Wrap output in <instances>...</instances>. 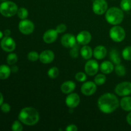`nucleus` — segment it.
<instances>
[{
	"instance_id": "nucleus-1",
	"label": "nucleus",
	"mask_w": 131,
	"mask_h": 131,
	"mask_svg": "<svg viewBox=\"0 0 131 131\" xmlns=\"http://www.w3.org/2000/svg\"><path fill=\"white\" fill-rule=\"evenodd\" d=\"M120 102L117 97L111 93L102 95L98 100V107L104 113L114 112L118 107Z\"/></svg>"
},
{
	"instance_id": "nucleus-2",
	"label": "nucleus",
	"mask_w": 131,
	"mask_h": 131,
	"mask_svg": "<svg viewBox=\"0 0 131 131\" xmlns=\"http://www.w3.org/2000/svg\"><path fill=\"white\" fill-rule=\"evenodd\" d=\"M19 120L27 125H34L38 123L40 115L38 111L33 107H24L19 114Z\"/></svg>"
},
{
	"instance_id": "nucleus-3",
	"label": "nucleus",
	"mask_w": 131,
	"mask_h": 131,
	"mask_svg": "<svg viewBox=\"0 0 131 131\" xmlns=\"http://www.w3.org/2000/svg\"><path fill=\"white\" fill-rule=\"evenodd\" d=\"M106 19L111 25H118L123 21L124 14L122 10L117 7H111L106 12Z\"/></svg>"
},
{
	"instance_id": "nucleus-4",
	"label": "nucleus",
	"mask_w": 131,
	"mask_h": 131,
	"mask_svg": "<svg viewBox=\"0 0 131 131\" xmlns=\"http://www.w3.org/2000/svg\"><path fill=\"white\" fill-rule=\"evenodd\" d=\"M17 5L12 1H4L0 5V13L6 17H10L17 13Z\"/></svg>"
},
{
	"instance_id": "nucleus-5",
	"label": "nucleus",
	"mask_w": 131,
	"mask_h": 131,
	"mask_svg": "<svg viewBox=\"0 0 131 131\" xmlns=\"http://www.w3.org/2000/svg\"><path fill=\"white\" fill-rule=\"evenodd\" d=\"M110 38L116 42H120L125 38V31L122 27L115 25L110 31Z\"/></svg>"
},
{
	"instance_id": "nucleus-6",
	"label": "nucleus",
	"mask_w": 131,
	"mask_h": 131,
	"mask_svg": "<svg viewBox=\"0 0 131 131\" xmlns=\"http://www.w3.org/2000/svg\"><path fill=\"white\" fill-rule=\"evenodd\" d=\"M115 92L116 94L121 97L129 95L131 94V83L125 81L119 83L115 87Z\"/></svg>"
},
{
	"instance_id": "nucleus-7",
	"label": "nucleus",
	"mask_w": 131,
	"mask_h": 131,
	"mask_svg": "<svg viewBox=\"0 0 131 131\" xmlns=\"http://www.w3.org/2000/svg\"><path fill=\"white\" fill-rule=\"evenodd\" d=\"M19 29L23 34L28 35L34 31L35 25L33 23L28 19H23L19 23Z\"/></svg>"
},
{
	"instance_id": "nucleus-8",
	"label": "nucleus",
	"mask_w": 131,
	"mask_h": 131,
	"mask_svg": "<svg viewBox=\"0 0 131 131\" xmlns=\"http://www.w3.org/2000/svg\"><path fill=\"white\" fill-rule=\"evenodd\" d=\"M93 12L97 15H102L107 10V3L106 0H95L92 5Z\"/></svg>"
},
{
	"instance_id": "nucleus-9",
	"label": "nucleus",
	"mask_w": 131,
	"mask_h": 131,
	"mask_svg": "<svg viewBox=\"0 0 131 131\" xmlns=\"http://www.w3.org/2000/svg\"><path fill=\"white\" fill-rule=\"evenodd\" d=\"M99 66L98 62L95 60H89L86 63L84 66L86 74L90 76H93L97 74L99 71Z\"/></svg>"
},
{
	"instance_id": "nucleus-10",
	"label": "nucleus",
	"mask_w": 131,
	"mask_h": 131,
	"mask_svg": "<svg viewBox=\"0 0 131 131\" xmlns=\"http://www.w3.org/2000/svg\"><path fill=\"white\" fill-rule=\"evenodd\" d=\"M1 47L6 52H12L16 47V43L14 40L10 37H5L1 41Z\"/></svg>"
},
{
	"instance_id": "nucleus-11",
	"label": "nucleus",
	"mask_w": 131,
	"mask_h": 131,
	"mask_svg": "<svg viewBox=\"0 0 131 131\" xmlns=\"http://www.w3.org/2000/svg\"><path fill=\"white\" fill-rule=\"evenodd\" d=\"M81 91L84 95H92L97 91V84L95 83V82L94 83L92 81L85 82L82 85L81 88Z\"/></svg>"
},
{
	"instance_id": "nucleus-12",
	"label": "nucleus",
	"mask_w": 131,
	"mask_h": 131,
	"mask_svg": "<svg viewBox=\"0 0 131 131\" xmlns=\"http://www.w3.org/2000/svg\"><path fill=\"white\" fill-rule=\"evenodd\" d=\"M77 39L73 35L67 33L62 36L61 39V43L63 46L67 48H72L76 44Z\"/></svg>"
},
{
	"instance_id": "nucleus-13",
	"label": "nucleus",
	"mask_w": 131,
	"mask_h": 131,
	"mask_svg": "<svg viewBox=\"0 0 131 131\" xmlns=\"http://www.w3.org/2000/svg\"><path fill=\"white\" fill-rule=\"evenodd\" d=\"M65 103L67 106L70 109L75 108L79 106L80 103V97L77 93H70L65 99Z\"/></svg>"
},
{
	"instance_id": "nucleus-14",
	"label": "nucleus",
	"mask_w": 131,
	"mask_h": 131,
	"mask_svg": "<svg viewBox=\"0 0 131 131\" xmlns=\"http://www.w3.org/2000/svg\"><path fill=\"white\" fill-rule=\"evenodd\" d=\"M77 42L81 45L85 46L89 43L92 40V35L88 31H82L77 35Z\"/></svg>"
},
{
	"instance_id": "nucleus-15",
	"label": "nucleus",
	"mask_w": 131,
	"mask_h": 131,
	"mask_svg": "<svg viewBox=\"0 0 131 131\" xmlns=\"http://www.w3.org/2000/svg\"><path fill=\"white\" fill-rule=\"evenodd\" d=\"M58 36V33L56 29H50L46 31L43 35V40L46 43H51L56 40Z\"/></svg>"
},
{
	"instance_id": "nucleus-16",
	"label": "nucleus",
	"mask_w": 131,
	"mask_h": 131,
	"mask_svg": "<svg viewBox=\"0 0 131 131\" xmlns=\"http://www.w3.org/2000/svg\"><path fill=\"white\" fill-rule=\"evenodd\" d=\"M54 59V54L51 50H46L40 54L39 60L44 64H48L52 62Z\"/></svg>"
},
{
	"instance_id": "nucleus-17",
	"label": "nucleus",
	"mask_w": 131,
	"mask_h": 131,
	"mask_svg": "<svg viewBox=\"0 0 131 131\" xmlns=\"http://www.w3.org/2000/svg\"><path fill=\"white\" fill-rule=\"evenodd\" d=\"M93 56L97 60H102L104 58L107 54V49L104 46H98L93 50Z\"/></svg>"
},
{
	"instance_id": "nucleus-18",
	"label": "nucleus",
	"mask_w": 131,
	"mask_h": 131,
	"mask_svg": "<svg viewBox=\"0 0 131 131\" xmlns=\"http://www.w3.org/2000/svg\"><path fill=\"white\" fill-rule=\"evenodd\" d=\"M75 88V84L74 82L72 81H65L61 84V92L65 94L71 93Z\"/></svg>"
},
{
	"instance_id": "nucleus-19",
	"label": "nucleus",
	"mask_w": 131,
	"mask_h": 131,
	"mask_svg": "<svg viewBox=\"0 0 131 131\" xmlns=\"http://www.w3.org/2000/svg\"><path fill=\"white\" fill-rule=\"evenodd\" d=\"M100 70L103 74H111L115 70V67L112 62L110 61H104L101 63Z\"/></svg>"
},
{
	"instance_id": "nucleus-20",
	"label": "nucleus",
	"mask_w": 131,
	"mask_h": 131,
	"mask_svg": "<svg viewBox=\"0 0 131 131\" xmlns=\"http://www.w3.org/2000/svg\"><path fill=\"white\" fill-rule=\"evenodd\" d=\"M122 108L125 111H131V97L125 96L120 102Z\"/></svg>"
},
{
	"instance_id": "nucleus-21",
	"label": "nucleus",
	"mask_w": 131,
	"mask_h": 131,
	"mask_svg": "<svg viewBox=\"0 0 131 131\" xmlns=\"http://www.w3.org/2000/svg\"><path fill=\"white\" fill-rule=\"evenodd\" d=\"M81 54L82 57L85 60H90L93 55L92 48L90 46L85 45L81 49Z\"/></svg>"
},
{
	"instance_id": "nucleus-22",
	"label": "nucleus",
	"mask_w": 131,
	"mask_h": 131,
	"mask_svg": "<svg viewBox=\"0 0 131 131\" xmlns=\"http://www.w3.org/2000/svg\"><path fill=\"white\" fill-rule=\"evenodd\" d=\"M11 69L6 65H0V79H6L10 76Z\"/></svg>"
},
{
	"instance_id": "nucleus-23",
	"label": "nucleus",
	"mask_w": 131,
	"mask_h": 131,
	"mask_svg": "<svg viewBox=\"0 0 131 131\" xmlns=\"http://www.w3.org/2000/svg\"><path fill=\"white\" fill-rule=\"evenodd\" d=\"M110 58L111 61L116 65H119L121 63V59H120V54H119L118 51H117L116 50H111V52H110Z\"/></svg>"
},
{
	"instance_id": "nucleus-24",
	"label": "nucleus",
	"mask_w": 131,
	"mask_h": 131,
	"mask_svg": "<svg viewBox=\"0 0 131 131\" xmlns=\"http://www.w3.org/2000/svg\"><path fill=\"white\" fill-rule=\"evenodd\" d=\"M106 81V77L104 74H98L94 79V82L97 85L101 86L104 84Z\"/></svg>"
},
{
	"instance_id": "nucleus-25",
	"label": "nucleus",
	"mask_w": 131,
	"mask_h": 131,
	"mask_svg": "<svg viewBox=\"0 0 131 131\" xmlns=\"http://www.w3.org/2000/svg\"><path fill=\"white\" fill-rule=\"evenodd\" d=\"M120 7L124 11L128 12L131 10V0H122Z\"/></svg>"
},
{
	"instance_id": "nucleus-26",
	"label": "nucleus",
	"mask_w": 131,
	"mask_h": 131,
	"mask_svg": "<svg viewBox=\"0 0 131 131\" xmlns=\"http://www.w3.org/2000/svg\"><path fill=\"white\" fill-rule=\"evenodd\" d=\"M18 58L16 54L15 53H10L8 55L7 58H6V61H7L8 64L10 65H13L15 64L17 61Z\"/></svg>"
},
{
	"instance_id": "nucleus-27",
	"label": "nucleus",
	"mask_w": 131,
	"mask_h": 131,
	"mask_svg": "<svg viewBox=\"0 0 131 131\" xmlns=\"http://www.w3.org/2000/svg\"><path fill=\"white\" fill-rule=\"evenodd\" d=\"M122 56L124 60L127 61L131 60V46H127L125 47L122 51Z\"/></svg>"
},
{
	"instance_id": "nucleus-28",
	"label": "nucleus",
	"mask_w": 131,
	"mask_h": 131,
	"mask_svg": "<svg viewBox=\"0 0 131 131\" xmlns=\"http://www.w3.org/2000/svg\"><path fill=\"white\" fill-rule=\"evenodd\" d=\"M59 69H58L56 67H53L51 68V69L49 70L47 74H48V76L51 79H55V78H57L59 75Z\"/></svg>"
},
{
	"instance_id": "nucleus-29",
	"label": "nucleus",
	"mask_w": 131,
	"mask_h": 131,
	"mask_svg": "<svg viewBox=\"0 0 131 131\" xmlns=\"http://www.w3.org/2000/svg\"><path fill=\"white\" fill-rule=\"evenodd\" d=\"M115 71L116 74L119 76H124L126 74V70H125V67L120 64L116 65V67H115Z\"/></svg>"
},
{
	"instance_id": "nucleus-30",
	"label": "nucleus",
	"mask_w": 131,
	"mask_h": 131,
	"mask_svg": "<svg viewBox=\"0 0 131 131\" xmlns=\"http://www.w3.org/2000/svg\"><path fill=\"white\" fill-rule=\"evenodd\" d=\"M17 15L20 19H26L28 16V11L26 8L24 7H21L17 10Z\"/></svg>"
},
{
	"instance_id": "nucleus-31",
	"label": "nucleus",
	"mask_w": 131,
	"mask_h": 131,
	"mask_svg": "<svg viewBox=\"0 0 131 131\" xmlns=\"http://www.w3.org/2000/svg\"><path fill=\"white\" fill-rule=\"evenodd\" d=\"M40 54L35 51H31L29 52L28 54V59L31 61H36L39 60Z\"/></svg>"
},
{
	"instance_id": "nucleus-32",
	"label": "nucleus",
	"mask_w": 131,
	"mask_h": 131,
	"mask_svg": "<svg viewBox=\"0 0 131 131\" xmlns=\"http://www.w3.org/2000/svg\"><path fill=\"white\" fill-rule=\"evenodd\" d=\"M70 55L73 58H76L79 56V46L77 44L73 47H72V49L70 51Z\"/></svg>"
},
{
	"instance_id": "nucleus-33",
	"label": "nucleus",
	"mask_w": 131,
	"mask_h": 131,
	"mask_svg": "<svg viewBox=\"0 0 131 131\" xmlns=\"http://www.w3.org/2000/svg\"><path fill=\"white\" fill-rule=\"evenodd\" d=\"M12 129L14 131H22L23 129V127L20 122L15 120L12 125Z\"/></svg>"
},
{
	"instance_id": "nucleus-34",
	"label": "nucleus",
	"mask_w": 131,
	"mask_h": 131,
	"mask_svg": "<svg viewBox=\"0 0 131 131\" xmlns=\"http://www.w3.org/2000/svg\"><path fill=\"white\" fill-rule=\"evenodd\" d=\"M75 78L79 82H84L87 79V77L86 74L82 72H79L77 73L75 75Z\"/></svg>"
},
{
	"instance_id": "nucleus-35",
	"label": "nucleus",
	"mask_w": 131,
	"mask_h": 131,
	"mask_svg": "<svg viewBox=\"0 0 131 131\" xmlns=\"http://www.w3.org/2000/svg\"><path fill=\"white\" fill-rule=\"evenodd\" d=\"M1 110L2 112L5 113H7L10 112V110H11V107H10V104L7 103H3L2 105L1 106Z\"/></svg>"
},
{
	"instance_id": "nucleus-36",
	"label": "nucleus",
	"mask_w": 131,
	"mask_h": 131,
	"mask_svg": "<svg viewBox=\"0 0 131 131\" xmlns=\"http://www.w3.org/2000/svg\"><path fill=\"white\" fill-rule=\"evenodd\" d=\"M56 30L58 33H64L67 30V26L64 24H60L56 27Z\"/></svg>"
},
{
	"instance_id": "nucleus-37",
	"label": "nucleus",
	"mask_w": 131,
	"mask_h": 131,
	"mask_svg": "<svg viewBox=\"0 0 131 131\" xmlns=\"http://www.w3.org/2000/svg\"><path fill=\"white\" fill-rule=\"evenodd\" d=\"M78 130V129L77 126L75 125H74V124L68 125L66 129H65V130L67 131H77Z\"/></svg>"
},
{
	"instance_id": "nucleus-38",
	"label": "nucleus",
	"mask_w": 131,
	"mask_h": 131,
	"mask_svg": "<svg viewBox=\"0 0 131 131\" xmlns=\"http://www.w3.org/2000/svg\"><path fill=\"white\" fill-rule=\"evenodd\" d=\"M11 71L13 73H15L17 72L18 71V70H19V68H18L17 66H16V65H12V67L11 68Z\"/></svg>"
},
{
	"instance_id": "nucleus-39",
	"label": "nucleus",
	"mask_w": 131,
	"mask_h": 131,
	"mask_svg": "<svg viewBox=\"0 0 131 131\" xmlns=\"http://www.w3.org/2000/svg\"><path fill=\"white\" fill-rule=\"evenodd\" d=\"M4 35H5V37H10V34H11V31L10 29H5L4 31Z\"/></svg>"
},
{
	"instance_id": "nucleus-40",
	"label": "nucleus",
	"mask_w": 131,
	"mask_h": 131,
	"mask_svg": "<svg viewBox=\"0 0 131 131\" xmlns=\"http://www.w3.org/2000/svg\"><path fill=\"white\" fill-rule=\"evenodd\" d=\"M127 123L129 125H131V111L127 116Z\"/></svg>"
},
{
	"instance_id": "nucleus-41",
	"label": "nucleus",
	"mask_w": 131,
	"mask_h": 131,
	"mask_svg": "<svg viewBox=\"0 0 131 131\" xmlns=\"http://www.w3.org/2000/svg\"><path fill=\"white\" fill-rule=\"evenodd\" d=\"M3 100H4V98H3V95L2 93L0 92V106L2 105V104L3 103Z\"/></svg>"
},
{
	"instance_id": "nucleus-42",
	"label": "nucleus",
	"mask_w": 131,
	"mask_h": 131,
	"mask_svg": "<svg viewBox=\"0 0 131 131\" xmlns=\"http://www.w3.org/2000/svg\"><path fill=\"white\" fill-rule=\"evenodd\" d=\"M3 34L4 33H3L2 31H0V39H1V38H3Z\"/></svg>"
},
{
	"instance_id": "nucleus-43",
	"label": "nucleus",
	"mask_w": 131,
	"mask_h": 131,
	"mask_svg": "<svg viewBox=\"0 0 131 131\" xmlns=\"http://www.w3.org/2000/svg\"><path fill=\"white\" fill-rule=\"evenodd\" d=\"M2 1H6V0H2Z\"/></svg>"
}]
</instances>
